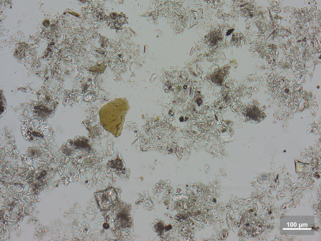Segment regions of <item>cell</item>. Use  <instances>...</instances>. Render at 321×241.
Returning a JSON list of instances; mask_svg holds the SVG:
<instances>
[{"label": "cell", "instance_id": "6da1fadb", "mask_svg": "<svg viewBox=\"0 0 321 241\" xmlns=\"http://www.w3.org/2000/svg\"><path fill=\"white\" fill-rule=\"evenodd\" d=\"M116 197V194L113 189L98 192L96 195L99 206L101 209H104L109 207Z\"/></svg>", "mask_w": 321, "mask_h": 241}, {"label": "cell", "instance_id": "7a4b0ae2", "mask_svg": "<svg viewBox=\"0 0 321 241\" xmlns=\"http://www.w3.org/2000/svg\"><path fill=\"white\" fill-rule=\"evenodd\" d=\"M50 22L48 20H45L43 23V24L45 27L48 26Z\"/></svg>", "mask_w": 321, "mask_h": 241}]
</instances>
